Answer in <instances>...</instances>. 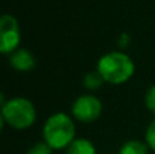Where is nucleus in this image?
I'll return each instance as SVG.
<instances>
[{"mask_svg":"<svg viewBox=\"0 0 155 154\" xmlns=\"http://www.w3.org/2000/svg\"><path fill=\"white\" fill-rule=\"evenodd\" d=\"M98 71L105 82L112 85H120L127 82L135 71L134 62L123 52H110L99 59Z\"/></svg>","mask_w":155,"mask_h":154,"instance_id":"obj_1","label":"nucleus"},{"mask_svg":"<svg viewBox=\"0 0 155 154\" xmlns=\"http://www.w3.org/2000/svg\"><path fill=\"white\" fill-rule=\"evenodd\" d=\"M44 141L54 150L68 147L75 141V124L65 113H54L44 126Z\"/></svg>","mask_w":155,"mask_h":154,"instance_id":"obj_2","label":"nucleus"},{"mask_svg":"<svg viewBox=\"0 0 155 154\" xmlns=\"http://www.w3.org/2000/svg\"><path fill=\"white\" fill-rule=\"evenodd\" d=\"M2 120L12 128L25 130L35 122V108L27 98H12L7 102H3Z\"/></svg>","mask_w":155,"mask_h":154,"instance_id":"obj_3","label":"nucleus"},{"mask_svg":"<svg viewBox=\"0 0 155 154\" xmlns=\"http://www.w3.org/2000/svg\"><path fill=\"white\" fill-rule=\"evenodd\" d=\"M21 41L18 21L12 15H4L0 18V51L2 53H12L16 51Z\"/></svg>","mask_w":155,"mask_h":154,"instance_id":"obj_4","label":"nucleus"},{"mask_svg":"<svg viewBox=\"0 0 155 154\" xmlns=\"http://www.w3.org/2000/svg\"><path fill=\"white\" fill-rule=\"evenodd\" d=\"M102 112V104L95 95H80L72 105V115L82 123H91L99 117Z\"/></svg>","mask_w":155,"mask_h":154,"instance_id":"obj_5","label":"nucleus"},{"mask_svg":"<svg viewBox=\"0 0 155 154\" xmlns=\"http://www.w3.org/2000/svg\"><path fill=\"white\" fill-rule=\"evenodd\" d=\"M10 64L12 68L18 71H29L34 68L35 65V59L33 53L27 49H16L11 53L10 56Z\"/></svg>","mask_w":155,"mask_h":154,"instance_id":"obj_6","label":"nucleus"},{"mask_svg":"<svg viewBox=\"0 0 155 154\" xmlns=\"http://www.w3.org/2000/svg\"><path fill=\"white\" fill-rule=\"evenodd\" d=\"M65 154H95V147L88 139H75L67 147Z\"/></svg>","mask_w":155,"mask_h":154,"instance_id":"obj_7","label":"nucleus"},{"mask_svg":"<svg viewBox=\"0 0 155 154\" xmlns=\"http://www.w3.org/2000/svg\"><path fill=\"white\" fill-rule=\"evenodd\" d=\"M120 154H148V146L140 141H128L121 146Z\"/></svg>","mask_w":155,"mask_h":154,"instance_id":"obj_8","label":"nucleus"},{"mask_svg":"<svg viewBox=\"0 0 155 154\" xmlns=\"http://www.w3.org/2000/svg\"><path fill=\"white\" fill-rule=\"evenodd\" d=\"M104 83H105V81L98 71H93V72L86 74V76L83 78V85L88 90H97Z\"/></svg>","mask_w":155,"mask_h":154,"instance_id":"obj_9","label":"nucleus"},{"mask_svg":"<svg viewBox=\"0 0 155 154\" xmlns=\"http://www.w3.org/2000/svg\"><path fill=\"white\" fill-rule=\"evenodd\" d=\"M146 142H147V146L155 153V120L150 123L147 128V132H146Z\"/></svg>","mask_w":155,"mask_h":154,"instance_id":"obj_10","label":"nucleus"},{"mask_svg":"<svg viewBox=\"0 0 155 154\" xmlns=\"http://www.w3.org/2000/svg\"><path fill=\"white\" fill-rule=\"evenodd\" d=\"M52 150L53 149L46 142H40V143H35L27 154H52Z\"/></svg>","mask_w":155,"mask_h":154,"instance_id":"obj_11","label":"nucleus"},{"mask_svg":"<svg viewBox=\"0 0 155 154\" xmlns=\"http://www.w3.org/2000/svg\"><path fill=\"white\" fill-rule=\"evenodd\" d=\"M146 106L151 113L155 115V86H151L146 94Z\"/></svg>","mask_w":155,"mask_h":154,"instance_id":"obj_12","label":"nucleus"}]
</instances>
